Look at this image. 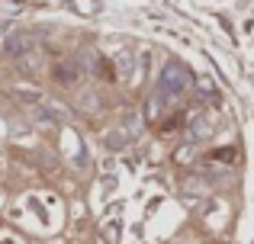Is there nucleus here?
<instances>
[{"label": "nucleus", "mask_w": 254, "mask_h": 244, "mask_svg": "<svg viewBox=\"0 0 254 244\" xmlns=\"http://www.w3.org/2000/svg\"><path fill=\"white\" fill-rule=\"evenodd\" d=\"M29 51H36V42H32V36H26V32H10V36L3 39V55H10L13 61H19V58L29 55Z\"/></svg>", "instance_id": "2"}, {"label": "nucleus", "mask_w": 254, "mask_h": 244, "mask_svg": "<svg viewBox=\"0 0 254 244\" xmlns=\"http://www.w3.org/2000/svg\"><path fill=\"white\" fill-rule=\"evenodd\" d=\"M19 71H23V74H36V71H39V58H36V51H29V55H23V58H19Z\"/></svg>", "instance_id": "6"}, {"label": "nucleus", "mask_w": 254, "mask_h": 244, "mask_svg": "<svg viewBox=\"0 0 254 244\" xmlns=\"http://www.w3.org/2000/svg\"><path fill=\"white\" fill-rule=\"evenodd\" d=\"M52 74H55V81L62 84V87H71V84L81 77V68H77V61L74 58H62V61L52 68Z\"/></svg>", "instance_id": "3"}, {"label": "nucleus", "mask_w": 254, "mask_h": 244, "mask_svg": "<svg viewBox=\"0 0 254 244\" xmlns=\"http://www.w3.org/2000/svg\"><path fill=\"white\" fill-rule=\"evenodd\" d=\"M190 87H193V74H190V71H187L180 61H171L168 68L161 71L158 84H155V97H151V109H148V116H158L161 103H174V100H180V97H184Z\"/></svg>", "instance_id": "1"}, {"label": "nucleus", "mask_w": 254, "mask_h": 244, "mask_svg": "<svg viewBox=\"0 0 254 244\" xmlns=\"http://www.w3.org/2000/svg\"><path fill=\"white\" fill-rule=\"evenodd\" d=\"M212 161H229L232 164V161H235V151H232V148L229 151H216V154H212Z\"/></svg>", "instance_id": "7"}, {"label": "nucleus", "mask_w": 254, "mask_h": 244, "mask_svg": "<svg viewBox=\"0 0 254 244\" xmlns=\"http://www.w3.org/2000/svg\"><path fill=\"white\" fill-rule=\"evenodd\" d=\"M135 135H138V119H135V116H129L126 129L119 125V129L113 132V135H106V145H110V148H126V145H129Z\"/></svg>", "instance_id": "4"}, {"label": "nucleus", "mask_w": 254, "mask_h": 244, "mask_svg": "<svg viewBox=\"0 0 254 244\" xmlns=\"http://www.w3.org/2000/svg\"><path fill=\"white\" fill-rule=\"evenodd\" d=\"M32 119L39 122H49V125H62L64 122V113L55 106H49V103H39V106H32Z\"/></svg>", "instance_id": "5"}]
</instances>
